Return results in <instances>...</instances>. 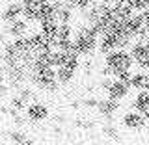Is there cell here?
I'll use <instances>...</instances> for the list:
<instances>
[{"label":"cell","instance_id":"cell-17","mask_svg":"<svg viewBox=\"0 0 149 145\" xmlns=\"http://www.w3.org/2000/svg\"><path fill=\"white\" fill-rule=\"evenodd\" d=\"M82 104L86 106V108H97V104H99V99H95V97H90V99H84Z\"/></svg>","mask_w":149,"mask_h":145},{"label":"cell","instance_id":"cell-2","mask_svg":"<svg viewBox=\"0 0 149 145\" xmlns=\"http://www.w3.org/2000/svg\"><path fill=\"white\" fill-rule=\"evenodd\" d=\"M136 63L134 58L130 56L129 50L119 49L110 52L108 56H104V67H102V74L104 76H114L118 78L121 73L125 71H132V65Z\"/></svg>","mask_w":149,"mask_h":145},{"label":"cell","instance_id":"cell-18","mask_svg":"<svg viewBox=\"0 0 149 145\" xmlns=\"http://www.w3.org/2000/svg\"><path fill=\"white\" fill-rule=\"evenodd\" d=\"M13 145H34L32 139H26V142H19V143H13Z\"/></svg>","mask_w":149,"mask_h":145},{"label":"cell","instance_id":"cell-12","mask_svg":"<svg viewBox=\"0 0 149 145\" xmlns=\"http://www.w3.org/2000/svg\"><path fill=\"white\" fill-rule=\"evenodd\" d=\"M132 106L134 110L140 112V114H146L149 112V91H138L136 95H134V101H132Z\"/></svg>","mask_w":149,"mask_h":145},{"label":"cell","instance_id":"cell-19","mask_svg":"<svg viewBox=\"0 0 149 145\" xmlns=\"http://www.w3.org/2000/svg\"><path fill=\"white\" fill-rule=\"evenodd\" d=\"M143 117H146V123H147V127H149V112H146V114H143Z\"/></svg>","mask_w":149,"mask_h":145},{"label":"cell","instance_id":"cell-14","mask_svg":"<svg viewBox=\"0 0 149 145\" xmlns=\"http://www.w3.org/2000/svg\"><path fill=\"white\" fill-rule=\"evenodd\" d=\"M65 2H67L69 6L74 9V11H84V9L91 8L97 0H65Z\"/></svg>","mask_w":149,"mask_h":145},{"label":"cell","instance_id":"cell-10","mask_svg":"<svg viewBox=\"0 0 149 145\" xmlns=\"http://www.w3.org/2000/svg\"><path fill=\"white\" fill-rule=\"evenodd\" d=\"M119 110V101H114L110 97H104V99H99V104H97V112L99 115H102L104 119H112Z\"/></svg>","mask_w":149,"mask_h":145},{"label":"cell","instance_id":"cell-13","mask_svg":"<svg viewBox=\"0 0 149 145\" xmlns=\"http://www.w3.org/2000/svg\"><path fill=\"white\" fill-rule=\"evenodd\" d=\"M132 87L136 91H149V71H138L132 76Z\"/></svg>","mask_w":149,"mask_h":145},{"label":"cell","instance_id":"cell-8","mask_svg":"<svg viewBox=\"0 0 149 145\" xmlns=\"http://www.w3.org/2000/svg\"><path fill=\"white\" fill-rule=\"evenodd\" d=\"M28 24H30V22H26L24 19H19V21L11 22V24H6L4 34H6V37H11V39L26 37V35H30L28 34Z\"/></svg>","mask_w":149,"mask_h":145},{"label":"cell","instance_id":"cell-9","mask_svg":"<svg viewBox=\"0 0 149 145\" xmlns=\"http://www.w3.org/2000/svg\"><path fill=\"white\" fill-rule=\"evenodd\" d=\"M130 89H132V86H129V84H125V82L118 80V78H114L112 86L108 87V91H106V97H110V99L121 102V101H123L125 97L130 93Z\"/></svg>","mask_w":149,"mask_h":145},{"label":"cell","instance_id":"cell-15","mask_svg":"<svg viewBox=\"0 0 149 145\" xmlns=\"http://www.w3.org/2000/svg\"><path fill=\"white\" fill-rule=\"evenodd\" d=\"M102 134H104L106 138H110V139H119V132H118V128L114 127V125L110 123H106L104 127H102Z\"/></svg>","mask_w":149,"mask_h":145},{"label":"cell","instance_id":"cell-3","mask_svg":"<svg viewBox=\"0 0 149 145\" xmlns=\"http://www.w3.org/2000/svg\"><path fill=\"white\" fill-rule=\"evenodd\" d=\"M30 84L34 87H37L39 91H43V93H56L60 89V86H62V84L58 82L54 67L34 69L32 74H30Z\"/></svg>","mask_w":149,"mask_h":145},{"label":"cell","instance_id":"cell-6","mask_svg":"<svg viewBox=\"0 0 149 145\" xmlns=\"http://www.w3.org/2000/svg\"><path fill=\"white\" fill-rule=\"evenodd\" d=\"M121 125H123L125 128H129V130H142V128L147 127L143 114H140V112H136V110L127 112V114L121 117Z\"/></svg>","mask_w":149,"mask_h":145},{"label":"cell","instance_id":"cell-16","mask_svg":"<svg viewBox=\"0 0 149 145\" xmlns=\"http://www.w3.org/2000/svg\"><path fill=\"white\" fill-rule=\"evenodd\" d=\"M129 4L132 6L134 13H142L149 8V0H129Z\"/></svg>","mask_w":149,"mask_h":145},{"label":"cell","instance_id":"cell-5","mask_svg":"<svg viewBox=\"0 0 149 145\" xmlns=\"http://www.w3.org/2000/svg\"><path fill=\"white\" fill-rule=\"evenodd\" d=\"M130 56L134 58V62H136V65L140 69H143L149 62V45L143 43V41H134L132 45H130L129 49Z\"/></svg>","mask_w":149,"mask_h":145},{"label":"cell","instance_id":"cell-1","mask_svg":"<svg viewBox=\"0 0 149 145\" xmlns=\"http://www.w3.org/2000/svg\"><path fill=\"white\" fill-rule=\"evenodd\" d=\"M74 46H77L80 58H90L99 50V34L91 24L82 22L74 26Z\"/></svg>","mask_w":149,"mask_h":145},{"label":"cell","instance_id":"cell-7","mask_svg":"<svg viewBox=\"0 0 149 145\" xmlns=\"http://www.w3.org/2000/svg\"><path fill=\"white\" fill-rule=\"evenodd\" d=\"M22 11H24V6L21 4V0L19 2H8L6 8H4V13H2V19H4V24H11V22L19 21V19H22Z\"/></svg>","mask_w":149,"mask_h":145},{"label":"cell","instance_id":"cell-20","mask_svg":"<svg viewBox=\"0 0 149 145\" xmlns=\"http://www.w3.org/2000/svg\"><path fill=\"white\" fill-rule=\"evenodd\" d=\"M146 43H147V45H149V39H147V41H146Z\"/></svg>","mask_w":149,"mask_h":145},{"label":"cell","instance_id":"cell-11","mask_svg":"<svg viewBox=\"0 0 149 145\" xmlns=\"http://www.w3.org/2000/svg\"><path fill=\"white\" fill-rule=\"evenodd\" d=\"M77 71H78V69L71 67V65H60V67L56 69L58 82L62 84V86H67V84H71L74 78H77Z\"/></svg>","mask_w":149,"mask_h":145},{"label":"cell","instance_id":"cell-4","mask_svg":"<svg viewBox=\"0 0 149 145\" xmlns=\"http://www.w3.org/2000/svg\"><path fill=\"white\" fill-rule=\"evenodd\" d=\"M24 114H26V119L30 121V123H43V121L49 119L50 110H49V106H47L45 102L32 101L30 104H28V108H26Z\"/></svg>","mask_w":149,"mask_h":145}]
</instances>
